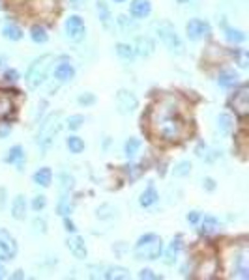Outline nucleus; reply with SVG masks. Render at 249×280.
<instances>
[{
    "instance_id": "49",
    "label": "nucleus",
    "mask_w": 249,
    "mask_h": 280,
    "mask_svg": "<svg viewBox=\"0 0 249 280\" xmlns=\"http://www.w3.org/2000/svg\"><path fill=\"white\" fill-rule=\"evenodd\" d=\"M64 228H66V231H69V234H75V231H77L73 220H69L68 217H64Z\"/></svg>"
},
{
    "instance_id": "30",
    "label": "nucleus",
    "mask_w": 249,
    "mask_h": 280,
    "mask_svg": "<svg viewBox=\"0 0 249 280\" xmlns=\"http://www.w3.org/2000/svg\"><path fill=\"white\" fill-rule=\"evenodd\" d=\"M66 146H68V150L71 153H82L85 152V140L81 138V136H68V140H66Z\"/></svg>"
},
{
    "instance_id": "24",
    "label": "nucleus",
    "mask_w": 249,
    "mask_h": 280,
    "mask_svg": "<svg viewBox=\"0 0 249 280\" xmlns=\"http://www.w3.org/2000/svg\"><path fill=\"white\" fill-rule=\"evenodd\" d=\"M218 230H219L218 219L212 217V215H206L204 220H202V224H200V234H202V236H212V234H216Z\"/></svg>"
},
{
    "instance_id": "54",
    "label": "nucleus",
    "mask_w": 249,
    "mask_h": 280,
    "mask_svg": "<svg viewBox=\"0 0 249 280\" xmlns=\"http://www.w3.org/2000/svg\"><path fill=\"white\" fill-rule=\"evenodd\" d=\"M13 278H25V274H23V271H15Z\"/></svg>"
},
{
    "instance_id": "5",
    "label": "nucleus",
    "mask_w": 249,
    "mask_h": 280,
    "mask_svg": "<svg viewBox=\"0 0 249 280\" xmlns=\"http://www.w3.org/2000/svg\"><path fill=\"white\" fill-rule=\"evenodd\" d=\"M156 32H157V37L163 41V45L169 49V53H173V55H176V56L184 55V43H182L180 36L176 34L175 26L171 25V23H167V21L157 23Z\"/></svg>"
},
{
    "instance_id": "51",
    "label": "nucleus",
    "mask_w": 249,
    "mask_h": 280,
    "mask_svg": "<svg viewBox=\"0 0 249 280\" xmlns=\"http://www.w3.org/2000/svg\"><path fill=\"white\" fill-rule=\"evenodd\" d=\"M204 189L210 191V193H212V191H216V181H214L212 177H206V179H204Z\"/></svg>"
},
{
    "instance_id": "53",
    "label": "nucleus",
    "mask_w": 249,
    "mask_h": 280,
    "mask_svg": "<svg viewBox=\"0 0 249 280\" xmlns=\"http://www.w3.org/2000/svg\"><path fill=\"white\" fill-rule=\"evenodd\" d=\"M6 267H4V265H2V263H0V278H6Z\"/></svg>"
},
{
    "instance_id": "11",
    "label": "nucleus",
    "mask_w": 249,
    "mask_h": 280,
    "mask_svg": "<svg viewBox=\"0 0 249 280\" xmlns=\"http://www.w3.org/2000/svg\"><path fill=\"white\" fill-rule=\"evenodd\" d=\"M234 276H240V278H249V258H247V250L242 249L240 252H236L234 256Z\"/></svg>"
},
{
    "instance_id": "36",
    "label": "nucleus",
    "mask_w": 249,
    "mask_h": 280,
    "mask_svg": "<svg viewBox=\"0 0 249 280\" xmlns=\"http://www.w3.org/2000/svg\"><path fill=\"white\" fill-rule=\"evenodd\" d=\"M85 123V116L81 114H73L68 118V122H66V125H68L69 131H77V129H81V125Z\"/></svg>"
},
{
    "instance_id": "3",
    "label": "nucleus",
    "mask_w": 249,
    "mask_h": 280,
    "mask_svg": "<svg viewBox=\"0 0 249 280\" xmlns=\"http://www.w3.org/2000/svg\"><path fill=\"white\" fill-rule=\"evenodd\" d=\"M53 62H55V56L44 55V56H39L37 60H34V64H30V67H28V71H26V75H25V82L30 90H37L39 86L44 84L45 79H47V75H49V71H51Z\"/></svg>"
},
{
    "instance_id": "31",
    "label": "nucleus",
    "mask_w": 249,
    "mask_h": 280,
    "mask_svg": "<svg viewBox=\"0 0 249 280\" xmlns=\"http://www.w3.org/2000/svg\"><path fill=\"white\" fill-rule=\"evenodd\" d=\"M218 131L221 134H229L232 131V118L229 114L218 116Z\"/></svg>"
},
{
    "instance_id": "41",
    "label": "nucleus",
    "mask_w": 249,
    "mask_h": 280,
    "mask_svg": "<svg viewBox=\"0 0 249 280\" xmlns=\"http://www.w3.org/2000/svg\"><path fill=\"white\" fill-rule=\"evenodd\" d=\"M60 181H62V191H66V193H68V191L73 189L75 179L71 176H68V174H62V176H60Z\"/></svg>"
},
{
    "instance_id": "8",
    "label": "nucleus",
    "mask_w": 249,
    "mask_h": 280,
    "mask_svg": "<svg viewBox=\"0 0 249 280\" xmlns=\"http://www.w3.org/2000/svg\"><path fill=\"white\" fill-rule=\"evenodd\" d=\"M17 254V243L13 236H10V231L0 230V260L2 262H10Z\"/></svg>"
},
{
    "instance_id": "32",
    "label": "nucleus",
    "mask_w": 249,
    "mask_h": 280,
    "mask_svg": "<svg viewBox=\"0 0 249 280\" xmlns=\"http://www.w3.org/2000/svg\"><path fill=\"white\" fill-rule=\"evenodd\" d=\"M116 55L122 58V60H133L135 58V49L128 45V43H118L116 45Z\"/></svg>"
},
{
    "instance_id": "46",
    "label": "nucleus",
    "mask_w": 249,
    "mask_h": 280,
    "mask_svg": "<svg viewBox=\"0 0 249 280\" xmlns=\"http://www.w3.org/2000/svg\"><path fill=\"white\" fill-rule=\"evenodd\" d=\"M10 133H12V125H10V123H2V125H0V140L8 138Z\"/></svg>"
},
{
    "instance_id": "44",
    "label": "nucleus",
    "mask_w": 249,
    "mask_h": 280,
    "mask_svg": "<svg viewBox=\"0 0 249 280\" xmlns=\"http://www.w3.org/2000/svg\"><path fill=\"white\" fill-rule=\"evenodd\" d=\"M45 220L44 219H39V217H36L34 219V228H36V231H39V234H45L47 231V228H45Z\"/></svg>"
},
{
    "instance_id": "4",
    "label": "nucleus",
    "mask_w": 249,
    "mask_h": 280,
    "mask_svg": "<svg viewBox=\"0 0 249 280\" xmlns=\"http://www.w3.org/2000/svg\"><path fill=\"white\" fill-rule=\"evenodd\" d=\"M133 254L137 260H157L163 254V241L156 234H144L135 245Z\"/></svg>"
},
{
    "instance_id": "37",
    "label": "nucleus",
    "mask_w": 249,
    "mask_h": 280,
    "mask_svg": "<svg viewBox=\"0 0 249 280\" xmlns=\"http://www.w3.org/2000/svg\"><path fill=\"white\" fill-rule=\"evenodd\" d=\"M195 153H197V157L199 159H204V161H208V163H212L214 159V155H210V148L206 146V144H199V146H197V150H195Z\"/></svg>"
},
{
    "instance_id": "43",
    "label": "nucleus",
    "mask_w": 249,
    "mask_h": 280,
    "mask_svg": "<svg viewBox=\"0 0 249 280\" xmlns=\"http://www.w3.org/2000/svg\"><path fill=\"white\" fill-rule=\"evenodd\" d=\"M139 278H141V280H144V278H146V280H157V278H161V276L154 273L152 269H143V271L139 273Z\"/></svg>"
},
{
    "instance_id": "2",
    "label": "nucleus",
    "mask_w": 249,
    "mask_h": 280,
    "mask_svg": "<svg viewBox=\"0 0 249 280\" xmlns=\"http://www.w3.org/2000/svg\"><path fill=\"white\" fill-rule=\"evenodd\" d=\"M60 129H62V114L60 112H53V114L47 116L44 123L39 125V129H37L36 136L37 146L44 148V150H49L53 146L55 138L58 136V133H60Z\"/></svg>"
},
{
    "instance_id": "25",
    "label": "nucleus",
    "mask_w": 249,
    "mask_h": 280,
    "mask_svg": "<svg viewBox=\"0 0 249 280\" xmlns=\"http://www.w3.org/2000/svg\"><path fill=\"white\" fill-rule=\"evenodd\" d=\"M225 37H227V41L234 43V45H238V43H243L245 39H247L245 32L238 30V28H232V26H225Z\"/></svg>"
},
{
    "instance_id": "16",
    "label": "nucleus",
    "mask_w": 249,
    "mask_h": 280,
    "mask_svg": "<svg viewBox=\"0 0 249 280\" xmlns=\"http://www.w3.org/2000/svg\"><path fill=\"white\" fill-rule=\"evenodd\" d=\"M75 77V67L69 62H62L55 67V79L58 82H69Z\"/></svg>"
},
{
    "instance_id": "56",
    "label": "nucleus",
    "mask_w": 249,
    "mask_h": 280,
    "mask_svg": "<svg viewBox=\"0 0 249 280\" xmlns=\"http://www.w3.org/2000/svg\"><path fill=\"white\" fill-rule=\"evenodd\" d=\"M2 62H4V60H2V58H0V66H2Z\"/></svg>"
},
{
    "instance_id": "23",
    "label": "nucleus",
    "mask_w": 249,
    "mask_h": 280,
    "mask_svg": "<svg viewBox=\"0 0 249 280\" xmlns=\"http://www.w3.org/2000/svg\"><path fill=\"white\" fill-rule=\"evenodd\" d=\"M2 37L8 39V41H21L23 39V30L17 25L10 23V25H4V28H2Z\"/></svg>"
},
{
    "instance_id": "12",
    "label": "nucleus",
    "mask_w": 249,
    "mask_h": 280,
    "mask_svg": "<svg viewBox=\"0 0 249 280\" xmlns=\"http://www.w3.org/2000/svg\"><path fill=\"white\" fill-rule=\"evenodd\" d=\"M66 245H68L69 252L77 258V260H85L88 256V250H87V245H85V239L79 238V236H69L68 241H66Z\"/></svg>"
},
{
    "instance_id": "18",
    "label": "nucleus",
    "mask_w": 249,
    "mask_h": 280,
    "mask_svg": "<svg viewBox=\"0 0 249 280\" xmlns=\"http://www.w3.org/2000/svg\"><path fill=\"white\" fill-rule=\"evenodd\" d=\"M4 161L10 165H17L19 170H23V163H25V150L21 146H13L8 150V153L4 155Z\"/></svg>"
},
{
    "instance_id": "33",
    "label": "nucleus",
    "mask_w": 249,
    "mask_h": 280,
    "mask_svg": "<svg viewBox=\"0 0 249 280\" xmlns=\"http://www.w3.org/2000/svg\"><path fill=\"white\" fill-rule=\"evenodd\" d=\"M13 109V103L10 96H6V91H0V118H4L12 112Z\"/></svg>"
},
{
    "instance_id": "42",
    "label": "nucleus",
    "mask_w": 249,
    "mask_h": 280,
    "mask_svg": "<svg viewBox=\"0 0 249 280\" xmlns=\"http://www.w3.org/2000/svg\"><path fill=\"white\" fill-rule=\"evenodd\" d=\"M126 174H128V176H130V181H135V179H137L139 176H141V174H143V170H141V168H139V166H126Z\"/></svg>"
},
{
    "instance_id": "39",
    "label": "nucleus",
    "mask_w": 249,
    "mask_h": 280,
    "mask_svg": "<svg viewBox=\"0 0 249 280\" xmlns=\"http://www.w3.org/2000/svg\"><path fill=\"white\" fill-rule=\"evenodd\" d=\"M234 58L238 60V66L240 67H247V64H249V56H247V51L245 49H236L234 53Z\"/></svg>"
},
{
    "instance_id": "9",
    "label": "nucleus",
    "mask_w": 249,
    "mask_h": 280,
    "mask_svg": "<svg viewBox=\"0 0 249 280\" xmlns=\"http://www.w3.org/2000/svg\"><path fill=\"white\" fill-rule=\"evenodd\" d=\"M116 107H118L120 114H131V112L139 107V99L135 98V94H131V91L120 90L118 94H116Z\"/></svg>"
},
{
    "instance_id": "6",
    "label": "nucleus",
    "mask_w": 249,
    "mask_h": 280,
    "mask_svg": "<svg viewBox=\"0 0 249 280\" xmlns=\"http://www.w3.org/2000/svg\"><path fill=\"white\" fill-rule=\"evenodd\" d=\"M64 30H66V37L69 41L79 43L87 36V28H85V21L79 15H69L64 23Z\"/></svg>"
},
{
    "instance_id": "35",
    "label": "nucleus",
    "mask_w": 249,
    "mask_h": 280,
    "mask_svg": "<svg viewBox=\"0 0 249 280\" xmlns=\"http://www.w3.org/2000/svg\"><path fill=\"white\" fill-rule=\"evenodd\" d=\"M114 213H116V209L112 206H109V204H103V206L98 207V219L101 220L111 219V217H114Z\"/></svg>"
},
{
    "instance_id": "20",
    "label": "nucleus",
    "mask_w": 249,
    "mask_h": 280,
    "mask_svg": "<svg viewBox=\"0 0 249 280\" xmlns=\"http://www.w3.org/2000/svg\"><path fill=\"white\" fill-rule=\"evenodd\" d=\"M12 217L15 220H25L26 217V200L23 195H17L12 202Z\"/></svg>"
},
{
    "instance_id": "34",
    "label": "nucleus",
    "mask_w": 249,
    "mask_h": 280,
    "mask_svg": "<svg viewBox=\"0 0 249 280\" xmlns=\"http://www.w3.org/2000/svg\"><path fill=\"white\" fill-rule=\"evenodd\" d=\"M189 172H191V163H189V161H180V163L175 166L173 174H175V177H186V176H189Z\"/></svg>"
},
{
    "instance_id": "1",
    "label": "nucleus",
    "mask_w": 249,
    "mask_h": 280,
    "mask_svg": "<svg viewBox=\"0 0 249 280\" xmlns=\"http://www.w3.org/2000/svg\"><path fill=\"white\" fill-rule=\"evenodd\" d=\"M152 123L156 133L165 140H180L186 133V123L173 101L157 105V109L152 112Z\"/></svg>"
},
{
    "instance_id": "40",
    "label": "nucleus",
    "mask_w": 249,
    "mask_h": 280,
    "mask_svg": "<svg viewBox=\"0 0 249 280\" xmlns=\"http://www.w3.org/2000/svg\"><path fill=\"white\" fill-rule=\"evenodd\" d=\"M45 206H47V198H45L44 195H37L34 200H32V209L36 211V213H39L42 209H45Z\"/></svg>"
},
{
    "instance_id": "15",
    "label": "nucleus",
    "mask_w": 249,
    "mask_h": 280,
    "mask_svg": "<svg viewBox=\"0 0 249 280\" xmlns=\"http://www.w3.org/2000/svg\"><path fill=\"white\" fill-rule=\"evenodd\" d=\"M182 247H184V243H182V236H176V238L173 239V243L169 245V249L165 250V258H163V262L167 263V265H173V263L176 262L178 254H180Z\"/></svg>"
},
{
    "instance_id": "21",
    "label": "nucleus",
    "mask_w": 249,
    "mask_h": 280,
    "mask_svg": "<svg viewBox=\"0 0 249 280\" xmlns=\"http://www.w3.org/2000/svg\"><path fill=\"white\" fill-rule=\"evenodd\" d=\"M32 179H34V183L39 185V187H49L51 181H53V170H51L49 166H44V168H39V170L34 172Z\"/></svg>"
},
{
    "instance_id": "48",
    "label": "nucleus",
    "mask_w": 249,
    "mask_h": 280,
    "mask_svg": "<svg viewBox=\"0 0 249 280\" xmlns=\"http://www.w3.org/2000/svg\"><path fill=\"white\" fill-rule=\"evenodd\" d=\"M4 77H6L8 82H15V80L19 79V73L15 71V69H8L6 73H4Z\"/></svg>"
},
{
    "instance_id": "45",
    "label": "nucleus",
    "mask_w": 249,
    "mask_h": 280,
    "mask_svg": "<svg viewBox=\"0 0 249 280\" xmlns=\"http://www.w3.org/2000/svg\"><path fill=\"white\" fill-rule=\"evenodd\" d=\"M116 21H118V25L122 26L124 30H130V28H133V26H131V21L126 17V15H118V19H116Z\"/></svg>"
},
{
    "instance_id": "22",
    "label": "nucleus",
    "mask_w": 249,
    "mask_h": 280,
    "mask_svg": "<svg viewBox=\"0 0 249 280\" xmlns=\"http://www.w3.org/2000/svg\"><path fill=\"white\" fill-rule=\"evenodd\" d=\"M130 269L126 267H120V265H116V267H107L105 273H103V278L107 280H126L130 278Z\"/></svg>"
},
{
    "instance_id": "19",
    "label": "nucleus",
    "mask_w": 249,
    "mask_h": 280,
    "mask_svg": "<svg viewBox=\"0 0 249 280\" xmlns=\"http://www.w3.org/2000/svg\"><path fill=\"white\" fill-rule=\"evenodd\" d=\"M238 82H240V77H238V73L234 69H223L218 77V84L221 86V88H227V90H229V88H234Z\"/></svg>"
},
{
    "instance_id": "14",
    "label": "nucleus",
    "mask_w": 249,
    "mask_h": 280,
    "mask_svg": "<svg viewBox=\"0 0 249 280\" xmlns=\"http://www.w3.org/2000/svg\"><path fill=\"white\" fill-rule=\"evenodd\" d=\"M150 12H152V4H150V0H133V2H131V6H130L131 17L144 19V17H148Z\"/></svg>"
},
{
    "instance_id": "27",
    "label": "nucleus",
    "mask_w": 249,
    "mask_h": 280,
    "mask_svg": "<svg viewBox=\"0 0 249 280\" xmlns=\"http://www.w3.org/2000/svg\"><path fill=\"white\" fill-rule=\"evenodd\" d=\"M56 211H58V215H62V217H68V215L73 213V202L69 200V196H68V195H64L62 198L58 200Z\"/></svg>"
},
{
    "instance_id": "29",
    "label": "nucleus",
    "mask_w": 249,
    "mask_h": 280,
    "mask_svg": "<svg viewBox=\"0 0 249 280\" xmlns=\"http://www.w3.org/2000/svg\"><path fill=\"white\" fill-rule=\"evenodd\" d=\"M141 150V140L139 138H128L124 144V153L128 159H133Z\"/></svg>"
},
{
    "instance_id": "17",
    "label": "nucleus",
    "mask_w": 249,
    "mask_h": 280,
    "mask_svg": "<svg viewBox=\"0 0 249 280\" xmlns=\"http://www.w3.org/2000/svg\"><path fill=\"white\" fill-rule=\"evenodd\" d=\"M159 202V195H157L156 187H154V183L150 181L148 187L141 193V198H139V204L143 207H152L154 204H157Z\"/></svg>"
},
{
    "instance_id": "26",
    "label": "nucleus",
    "mask_w": 249,
    "mask_h": 280,
    "mask_svg": "<svg viewBox=\"0 0 249 280\" xmlns=\"http://www.w3.org/2000/svg\"><path fill=\"white\" fill-rule=\"evenodd\" d=\"M30 37L34 43H47L49 41V34L45 30V26L42 25H34L30 28Z\"/></svg>"
},
{
    "instance_id": "13",
    "label": "nucleus",
    "mask_w": 249,
    "mask_h": 280,
    "mask_svg": "<svg viewBox=\"0 0 249 280\" xmlns=\"http://www.w3.org/2000/svg\"><path fill=\"white\" fill-rule=\"evenodd\" d=\"M135 55L139 56H144V58H148V56L154 55V51H156V43H154V39L148 36H141L137 37V41H135Z\"/></svg>"
},
{
    "instance_id": "55",
    "label": "nucleus",
    "mask_w": 249,
    "mask_h": 280,
    "mask_svg": "<svg viewBox=\"0 0 249 280\" xmlns=\"http://www.w3.org/2000/svg\"><path fill=\"white\" fill-rule=\"evenodd\" d=\"M112 2H116V4H122V2H126V0H112Z\"/></svg>"
},
{
    "instance_id": "38",
    "label": "nucleus",
    "mask_w": 249,
    "mask_h": 280,
    "mask_svg": "<svg viewBox=\"0 0 249 280\" xmlns=\"http://www.w3.org/2000/svg\"><path fill=\"white\" fill-rule=\"evenodd\" d=\"M77 103L81 105V107H92V105L96 103V96L90 94V91H85V94H81V96L77 98Z\"/></svg>"
},
{
    "instance_id": "7",
    "label": "nucleus",
    "mask_w": 249,
    "mask_h": 280,
    "mask_svg": "<svg viewBox=\"0 0 249 280\" xmlns=\"http://www.w3.org/2000/svg\"><path fill=\"white\" fill-rule=\"evenodd\" d=\"M210 34H212V28L202 19H191L186 25V36L189 41H199L202 37H208Z\"/></svg>"
},
{
    "instance_id": "10",
    "label": "nucleus",
    "mask_w": 249,
    "mask_h": 280,
    "mask_svg": "<svg viewBox=\"0 0 249 280\" xmlns=\"http://www.w3.org/2000/svg\"><path fill=\"white\" fill-rule=\"evenodd\" d=\"M231 105L234 107L240 116H245L249 112V88L245 84L240 86L236 91H234V96L231 98Z\"/></svg>"
},
{
    "instance_id": "52",
    "label": "nucleus",
    "mask_w": 249,
    "mask_h": 280,
    "mask_svg": "<svg viewBox=\"0 0 249 280\" xmlns=\"http://www.w3.org/2000/svg\"><path fill=\"white\" fill-rule=\"evenodd\" d=\"M182 6H197L199 4V0H178Z\"/></svg>"
},
{
    "instance_id": "50",
    "label": "nucleus",
    "mask_w": 249,
    "mask_h": 280,
    "mask_svg": "<svg viewBox=\"0 0 249 280\" xmlns=\"http://www.w3.org/2000/svg\"><path fill=\"white\" fill-rule=\"evenodd\" d=\"M69 6L73 10H81V8L87 6V0H69Z\"/></svg>"
},
{
    "instance_id": "28",
    "label": "nucleus",
    "mask_w": 249,
    "mask_h": 280,
    "mask_svg": "<svg viewBox=\"0 0 249 280\" xmlns=\"http://www.w3.org/2000/svg\"><path fill=\"white\" fill-rule=\"evenodd\" d=\"M96 10H98V15H100L101 23L105 26L111 25V10L107 6L105 0H98V4H96Z\"/></svg>"
},
{
    "instance_id": "47",
    "label": "nucleus",
    "mask_w": 249,
    "mask_h": 280,
    "mask_svg": "<svg viewBox=\"0 0 249 280\" xmlns=\"http://www.w3.org/2000/svg\"><path fill=\"white\" fill-rule=\"evenodd\" d=\"M186 219H187V222H189V224H197V222L200 220V213H199V211H189Z\"/></svg>"
}]
</instances>
